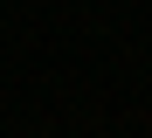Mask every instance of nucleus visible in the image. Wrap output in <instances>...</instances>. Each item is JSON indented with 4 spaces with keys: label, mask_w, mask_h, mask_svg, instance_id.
<instances>
[]
</instances>
